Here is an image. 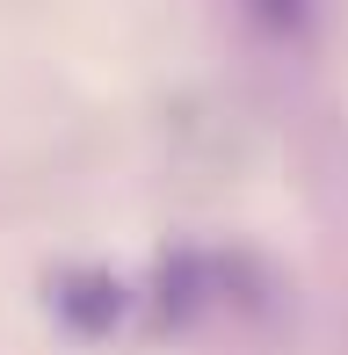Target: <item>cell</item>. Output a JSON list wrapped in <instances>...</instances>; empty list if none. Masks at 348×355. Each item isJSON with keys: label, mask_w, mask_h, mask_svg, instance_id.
<instances>
[{"label": "cell", "mask_w": 348, "mask_h": 355, "mask_svg": "<svg viewBox=\"0 0 348 355\" xmlns=\"http://www.w3.org/2000/svg\"><path fill=\"white\" fill-rule=\"evenodd\" d=\"M51 312L66 319L73 334H109L123 319V283L109 268H66L51 283Z\"/></svg>", "instance_id": "cell-1"}, {"label": "cell", "mask_w": 348, "mask_h": 355, "mask_svg": "<svg viewBox=\"0 0 348 355\" xmlns=\"http://www.w3.org/2000/svg\"><path fill=\"white\" fill-rule=\"evenodd\" d=\"M247 8H254L268 29H283V37H290V29H305V0H247Z\"/></svg>", "instance_id": "cell-2"}]
</instances>
